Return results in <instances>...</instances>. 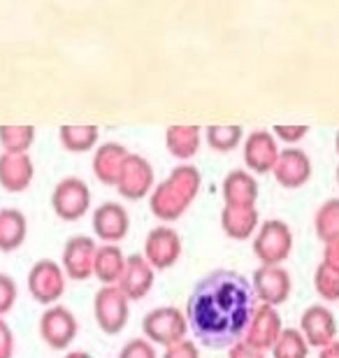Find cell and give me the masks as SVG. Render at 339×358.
I'll list each match as a JSON object with an SVG mask.
<instances>
[{"label": "cell", "instance_id": "1", "mask_svg": "<svg viewBox=\"0 0 339 358\" xmlns=\"http://www.w3.org/2000/svg\"><path fill=\"white\" fill-rule=\"evenodd\" d=\"M258 307L251 279L237 270H212L186 300V324L207 349H230L242 342Z\"/></svg>", "mask_w": 339, "mask_h": 358}, {"label": "cell", "instance_id": "2", "mask_svg": "<svg viewBox=\"0 0 339 358\" xmlns=\"http://www.w3.org/2000/svg\"><path fill=\"white\" fill-rule=\"evenodd\" d=\"M203 177L196 166H177L168 179L154 186L149 193V210L161 221H177L184 217L191 203L196 200Z\"/></svg>", "mask_w": 339, "mask_h": 358}, {"label": "cell", "instance_id": "3", "mask_svg": "<svg viewBox=\"0 0 339 358\" xmlns=\"http://www.w3.org/2000/svg\"><path fill=\"white\" fill-rule=\"evenodd\" d=\"M293 249V231L286 221H263L254 233V254L261 266H281Z\"/></svg>", "mask_w": 339, "mask_h": 358}, {"label": "cell", "instance_id": "4", "mask_svg": "<svg viewBox=\"0 0 339 358\" xmlns=\"http://www.w3.org/2000/svg\"><path fill=\"white\" fill-rule=\"evenodd\" d=\"M142 333L151 345L170 347L175 342L186 340L189 335V324H186V314L177 307H156L147 317L142 319Z\"/></svg>", "mask_w": 339, "mask_h": 358}, {"label": "cell", "instance_id": "5", "mask_svg": "<svg viewBox=\"0 0 339 358\" xmlns=\"http://www.w3.org/2000/svg\"><path fill=\"white\" fill-rule=\"evenodd\" d=\"M93 314L100 331L105 335H117L131 319V300L119 286H100L93 298Z\"/></svg>", "mask_w": 339, "mask_h": 358}, {"label": "cell", "instance_id": "6", "mask_svg": "<svg viewBox=\"0 0 339 358\" xmlns=\"http://www.w3.org/2000/svg\"><path fill=\"white\" fill-rule=\"evenodd\" d=\"M66 272L61 263L52 259H42L28 270V293L33 296L35 303L52 307L61 300L66 293Z\"/></svg>", "mask_w": 339, "mask_h": 358}, {"label": "cell", "instance_id": "7", "mask_svg": "<svg viewBox=\"0 0 339 358\" xmlns=\"http://www.w3.org/2000/svg\"><path fill=\"white\" fill-rule=\"evenodd\" d=\"M54 214L61 221H79L91 210V189L79 177H63L52 193Z\"/></svg>", "mask_w": 339, "mask_h": 358}, {"label": "cell", "instance_id": "8", "mask_svg": "<svg viewBox=\"0 0 339 358\" xmlns=\"http://www.w3.org/2000/svg\"><path fill=\"white\" fill-rule=\"evenodd\" d=\"M79 333L77 317L68 307L52 305L42 312L40 317V338L45 340V345L54 352H66V349L75 342Z\"/></svg>", "mask_w": 339, "mask_h": 358}, {"label": "cell", "instance_id": "9", "mask_svg": "<svg viewBox=\"0 0 339 358\" xmlns=\"http://www.w3.org/2000/svg\"><path fill=\"white\" fill-rule=\"evenodd\" d=\"M154 168L151 163L140 154H128V159L124 161V168H121L119 179H117V189L119 196L126 200H142L147 198L151 191H154Z\"/></svg>", "mask_w": 339, "mask_h": 358}, {"label": "cell", "instance_id": "10", "mask_svg": "<svg viewBox=\"0 0 339 358\" xmlns=\"http://www.w3.org/2000/svg\"><path fill=\"white\" fill-rule=\"evenodd\" d=\"M144 259L154 270H168L182 256V238L175 228L156 226L151 228L147 240H144Z\"/></svg>", "mask_w": 339, "mask_h": 358}, {"label": "cell", "instance_id": "11", "mask_svg": "<svg viewBox=\"0 0 339 358\" xmlns=\"http://www.w3.org/2000/svg\"><path fill=\"white\" fill-rule=\"evenodd\" d=\"M251 289L258 305L279 307L291 296V275L281 266H261L251 277Z\"/></svg>", "mask_w": 339, "mask_h": 358}, {"label": "cell", "instance_id": "12", "mask_svg": "<svg viewBox=\"0 0 339 358\" xmlns=\"http://www.w3.org/2000/svg\"><path fill=\"white\" fill-rule=\"evenodd\" d=\"M96 240L89 235H75L66 242L61 256V268L68 279L86 282L93 277V261H96Z\"/></svg>", "mask_w": 339, "mask_h": 358}, {"label": "cell", "instance_id": "13", "mask_svg": "<svg viewBox=\"0 0 339 358\" xmlns=\"http://www.w3.org/2000/svg\"><path fill=\"white\" fill-rule=\"evenodd\" d=\"M91 226L103 245H119L131 231V214L121 203H103L93 212Z\"/></svg>", "mask_w": 339, "mask_h": 358}, {"label": "cell", "instance_id": "14", "mask_svg": "<svg viewBox=\"0 0 339 358\" xmlns=\"http://www.w3.org/2000/svg\"><path fill=\"white\" fill-rule=\"evenodd\" d=\"M281 331H284V324H281L277 307L258 305L242 342H247L249 347H254V349H258V352L265 354L274 347V342H277Z\"/></svg>", "mask_w": 339, "mask_h": 358}, {"label": "cell", "instance_id": "15", "mask_svg": "<svg viewBox=\"0 0 339 358\" xmlns=\"http://www.w3.org/2000/svg\"><path fill=\"white\" fill-rule=\"evenodd\" d=\"M300 333L305 335L307 345L323 349L337 340V319L326 305H312L302 312Z\"/></svg>", "mask_w": 339, "mask_h": 358}, {"label": "cell", "instance_id": "16", "mask_svg": "<svg viewBox=\"0 0 339 358\" xmlns=\"http://www.w3.org/2000/svg\"><path fill=\"white\" fill-rule=\"evenodd\" d=\"M274 179L284 189H300L312 177V159L298 147H288L279 152V159L272 168Z\"/></svg>", "mask_w": 339, "mask_h": 358}, {"label": "cell", "instance_id": "17", "mask_svg": "<svg viewBox=\"0 0 339 358\" xmlns=\"http://www.w3.org/2000/svg\"><path fill=\"white\" fill-rule=\"evenodd\" d=\"M154 279H156V270L149 266V261L142 254H133L126 256L124 275H121L117 286L124 291V296L131 303H135V300L149 296V291L154 289Z\"/></svg>", "mask_w": 339, "mask_h": 358}, {"label": "cell", "instance_id": "18", "mask_svg": "<svg viewBox=\"0 0 339 358\" xmlns=\"http://www.w3.org/2000/svg\"><path fill=\"white\" fill-rule=\"evenodd\" d=\"M279 159L277 138L268 131H254L244 142V163L251 173L268 175L272 173L274 163Z\"/></svg>", "mask_w": 339, "mask_h": 358}, {"label": "cell", "instance_id": "19", "mask_svg": "<svg viewBox=\"0 0 339 358\" xmlns=\"http://www.w3.org/2000/svg\"><path fill=\"white\" fill-rule=\"evenodd\" d=\"M35 177L33 159L28 154L0 156V189L7 193H24Z\"/></svg>", "mask_w": 339, "mask_h": 358}, {"label": "cell", "instance_id": "20", "mask_svg": "<svg viewBox=\"0 0 339 358\" xmlns=\"http://www.w3.org/2000/svg\"><path fill=\"white\" fill-rule=\"evenodd\" d=\"M128 154L131 152L121 142H105V145H100L96 149V154H93V175H96L98 182L105 186L117 184Z\"/></svg>", "mask_w": 339, "mask_h": 358}, {"label": "cell", "instance_id": "21", "mask_svg": "<svg viewBox=\"0 0 339 358\" xmlns=\"http://www.w3.org/2000/svg\"><path fill=\"white\" fill-rule=\"evenodd\" d=\"M221 193L228 207H256L258 182L247 170H233L223 179Z\"/></svg>", "mask_w": 339, "mask_h": 358}, {"label": "cell", "instance_id": "22", "mask_svg": "<svg viewBox=\"0 0 339 358\" xmlns=\"http://www.w3.org/2000/svg\"><path fill=\"white\" fill-rule=\"evenodd\" d=\"M261 226L256 207H223L221 210V228L230 240H249Z\"/></svg>", "mask_w": 339, "mask_h": 358}, {"label": "cell", "instance_id": "23", "mask_svg": "<svg viewBox=\"0 0 339 358\" xmlns=\"http://www.w3.org/2000/svg\"><path fill=\"white\" fill-rule=\"evenodd\" d=\"M126 268V254L119 245H98L93 277L103 286H117Z\"/></svg>", "mask_w": 339, "mask_h": 358}, {"label": "cell", "instance_id": "24", "mask_svg": "<svg viewBox=\"0 0 339 358\" xmlns=\"http://www.w3.org/2000/svg\"><path fill=\"white\" fill-rule=\"evenodd\" d=\"M28 235V221L26 214L14 207L0 210V252L12 254L26 242Z\"/></svg>", "mask_w": 339, "mask_h": 358}, {"label": "cell", "instance_id": "25", "mask_svg": "<svg viewBox=\"0 0 339 358\" xmlns=\"http://www.w3.org/2000/svg\"><path fill=\"white\" fill-rule=\"evenodd\" d=\"M200 142H203V133L198 126H170L165 131V145L168 152L179 161H189L198 154Z\"/></svg>", "mask_w": 339, "mask_h": 358}, {"label": "cell", "instance_id": "26", "mask_svg": "<svg viewBox=\"0 0 339 358\" xmlns=\"http://www.w3.org/2000/svg\"><path fill=\"white\" fill-rule=\"evenodd\" d=\"M100 131L98 126H61L59 140L63 149H68L72 154H84L91 152L98 145Z\"/></svg>", "mask_w": 339, "mask_h": 358}, {"label": "cell", "instance_id": "27", "mask_svg": "<svg viewBox=\"0 0 339 358\" xmlns=\"http://www.w3.org/2000/svg\"><path fill=\"white\" fill-rule=\"evenodd\" d=\"M314 231L323 245L339 240V198H330L319 207L314 217Z\"/></svg>", "mask_w": 339, "mask_h": 358}, {"label": "cell", "instance_id": "28", "mask_svg": "<svg viewBox=\"0 0 339 358\" xmlns=\"http://www.w3.org/2000/svg\"><path fill=\"white\" fill-rule=\"evenodd\" d=\"M270 352L274 358H309V345L300 328H284Z\"/></svg>", "mask_w": 339, "mask_h": 358}, {"label": "cell", "instance_id": "29", "mask_svg": "<svg viewBox=\"0 0 339 358\" xmlns=\"http://www.w3.org/2000/svg\"><path fill=\"white\" fill-rule=\"evenodd\" d=\"M35 142L33 126H0V147L3 154H28Z\"/></svg>", "mask_w": 339, "mask_h": 358}, {"label": "cell", "instance_id": "30", "mask_svg": "<svg viewBox=\"0 0 339 358\" xmlns=\"http://www.w3.org/2000/svg\"><path fill=\"white\" fill-rule=\"evenodd\" d=\"M207 145L214 149V152H233L235 147H240V142L244 138L242 126H209L207 133Z\"/></svg>", "mask_w": 339, "mask_h": 358}, {"label": "cell", "instance_id": "31", "mask_svg": "<svg viewBox=\"0 0 339 358\" xmlns=\"http://www.w3.org/2000/svg\"><path fill=\"white\" fill-rule=\"evenodd\" d=\"M314 289L326 303H337L339 300V272L330 270L328 266L321 263L314 272Z\"/></svg>", "mask_w": 339, "mask_h": 358}, {"label": "cell", "instance_id": "32", "mask_svg": "<svg viewBox=\"0 0 339 358\" xmlns=\"http://www.w3.org/2000/svg\"><path fill=\"white\" fill-rule=\"evenodd\" d=\"M17 298H19V289H17V282L0 272V319H5V314H10L17 305Z\"/></svg>", "mask_w": 339, "mask_h": 358}, {"label": "cell", "instance_id": "33", "mask_svg": "<svg viewBox=\"0 0 339 358\" xmlns=\"http://www.w3.org/2000/svg\"><path fill=\"white\" fill-rule=\"evenodd\" d=\"M119 358H156V347L147 338H133L124 345Z\"/></svg>", "mask_w": 339, "mask_h": 358}, {"label": "cell", "instance_id": "34", "mask_svg": "<svg viewBox=\"0 0 339 358\" xmlns=\"http://www.w3.org/2000/svg\"><path fill=\"white\" fill-rule=\"evenodd\" d=\"M307 126H274L272 135L281 142H288V145H298L302 138H307Z\"/></svg>", "mask_w": 339, "mask_h": 358}, {"label": "cell", "instance_id": "35", "mask_svg": "<svg viewBox=\"0 0 339 358\" xmlns=\"http://www.w3.org/2000/svg\"><path fill=\"white\" fill-rule=\"evenodd\" d=\"M163 358H200V352L191 340H182V342H175V345L165 347Z\"/></svg>", "mask_w": 339, "mask_h": 358}, {"label": "cell", "instance_id": "36", "mask_svg": "<svg viewBox=\"0 0 339 358\" xmlns=\"http://www.w3.org/2000/svg\"><path fill=\"white\" fill-rule=\"evenodd\" d=\"M0 358H14V333L5 319H0Z\"/></svg>", "mask_w": 339, "mask_h": 358}, {"label": "cell", "instance_id": "37", "mask_svg": "<svg viewBox=\"0 0 339 358\" xmlns=\"http://www.w3.org/2000/svg\"><path fill=\"white\" fill-rule=\"evenodd\" d=\"M323 266H328L330 270L339 272V240L328 242L326 249H323Z\"/></svg>", "mask_w": 339, "mask_h": 358}, {"label": "cell", "instance_id": "38", "mask_svg": "<svg viewBox=\"0 0 339 358\" xmlns=\"http://www.w3.org/2000/svg\"><path fill=\"white\" fill-rule=\"evenodd\" d=\"M228 358H265V354L258 352L254 347H249L247 342H237V345L230 347Z\"/></svg>", "mask_w": 339, "mask_h": 358}, {"label": "cell", "instance_id": "39", "mask_svg": "<svg viewBox=\"0 0 339 358\" xmlns=\"http://www.w3.org/2000/svg\"><path fill=\"white\" fill-rule=\"evenodd\" d=\"M319 358H339V342H330L328 347L319 349Z\"/></svg>", "mask_w": 339, "mask_h": 358}, {"label": "cell", "instance_id": "40", "mask_svg": "<svg viewBox=\"0 0 339 358\" xmlns=\"http://www.w3.org/2000/svg\"><path fill=\"white\" fill-rule=\"evenodd\" d=\"M63 358H93V356L86 354V352H68Z\"/></svg>", "mask_w": 339, "mask_h": 358}, {"label": "cell", "instance_id": "41", "mask_svg": "<svg viewBox=\"0 0 339 358\" xmlns=\"http://www.w3.org/2000/svg\"><path fill=\"white\" fill-rule=\"evenodd\" d=\"M335 147H337V156H339V131H337V138H335Z\"/></svg>", "mask_w": 339, "mask_h": 358}, {"label": "cell", "instance_id": "42", "mask_svg": "<svg viewBox=\"0 0 339 358\" xmlns=\"http://www.w3.org/2000/svg\"><path fill=\"white\" fill-rule=\"evenodd\" d=\"M337 186H339V166H337Z\"/></svg>", "mask_w": 339, "mask_h": 358}]
</instances>
